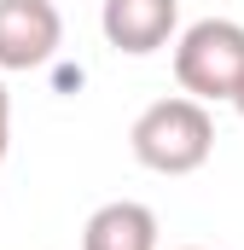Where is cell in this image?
I'll return each mask as SVG.
<instances>
[{"label": "cell", "instance_id": "cell-5", "mask_svg": "<svg viewBox=\"0 0 244 250\" xmlns=\"http://www.w3.org/2000/svg\"><path fill=\"white\" fill-rule=\"evenodd\" d=\"M81 250H157V215L134 198H111L87 215Z\"/></svg>", "mask_w": 244, "mask_h": 250}, {"label": "cell", "instance_id": "cell-7", "mask_svg": "<svg viewBox=\"0 0 244 250\" xmlns=\"http://www.w3.org/2000/svg\"><path fill=\"white\" fill-rule=\"evenodd\" d=\"M227 99H233V111H239V117H244V76H239V82H233V93H227Z\"/></svg>", "mask_w": 244, "mask_h": 250}, {"label": "cell", "instance_id": "cell-1", "mask_svg": "<svg viewBox=\"0 0 244 250\" xmlns=\"http://www.w3.org/2000/svg\"><path fill=\"white\" fill-rule=\"evenodd\" d=\"M128 146H134L140 169H151V175H192L215 151V117L198 99L175 93V99H157L134 117Z\"/></svg>", "mask_w": 244, "mask_h": 250}, {"label": "cell", "instance_id": "cell-3", "mask_svg": "<svg viewBox=\"0 0 244 250\" xmlns=\"http://www.w3.org/2000/svg\"><path fill=\"white\" fill-rule=\"evenodd\" d=\"M64 47L53 0H0V70H41Z\"/></svg>", "mask_w": 244, "mask_h": 250}, {"label": "cell", "instance_id": "cell-4", "mask_svg": "<svg viewBox=\"0 0 244 250\" xmlns=\"http://www.w3.org/2000/svg\"><path fill=\"white\" fill-rule=\"evenodd\" d=\"M175 23H181V0H105L99 6L105 41L117 53H128V59H145V53L169 47Z\"/></svg>", "mask_w": 244, "mask_h": 250}, {"label": "cell", "instance_id": "cell-8", "mask_svg": "<svg viewBox=\"0 0 244 250\" xmlns=\"http://www.w3.org/2000/svg\"><path fill=\"white\" fill-rule=\"evenodd\" d=\"M186 250H198V245H186Z\"/></svg>", "mask_w": 244, "mask_h": 250}, {"label": "cell", "instance_id": "cell-2", "mask_svg": "<svg viewBox=\"0 0 244 250\" xmlns=\"http://www.w3.org/2000/svg\"><path fill=\"white\" fill-rule=\"evenodd\" d=\"M239 76H244V23L198 18L192 29H181V41H175V82H181L186 99H198V105L227 99Z\"/></svg>", "mask_w": 244, "mask_h": 250}, {"label": "cell", "instance_id": "cell-6", "mask_svg": "<svg viewBox=\"0 0 244 250\" xmlns=\"http://www.w3.org/2000/svg\"><path fill=\"white\" fill-rule=\"evenodd\" d=\"M6 140H12V99H6V82H0V157H6Z\"/></svg>", "mask_w": 244, "mask_h": 250}]
</instances>
